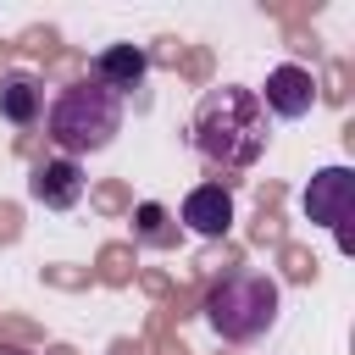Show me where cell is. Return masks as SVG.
I'll return each instance as SVG.
<instances>
[{
	"label": "cell",
	"instance_id": "cell-1",
	"mask_svg": "<svg viewBox=\"0 0 355 355\" xmlns=\"http://www.w3.org/2000/svg\"><path fill=\"white\" fill-rule=\"evenodd\" d=\"M189 139L194 150L211 161V166H227V172H244L266 155V105L255 100V89H239V83H222L211 89L200 105H194V122H189Z\"/></svg>",
	"mask_w": 355,
	"mask_h": 355
},
{
	"label": "cell",
	"instance_id": "cell-2",
	"mask_svg": "<svg viewBox=\"0 0 355 355\" xmlns=\"http://www.w3.org/2000/svg\"><path fill=\"white\" fill-rule=\"evenodd\" d=\"M44 133H50V144H55L67 161L94 155V150H105V144L122 133V100H116L105 83H94V78H72V83L50 100Z\"/></svg>",
	"mask_w": 355,
	"mask_h": 355
},
{
	"label": "cell",
	"instance_id": "cell-3",
	"mask_svg": "<svg viewBox=\"0 0 355 355\" xmlns=\"http://www.w3.org/2000/svg\"><path fill=\"white\" fill-rule=\"evenodd\" d=\"M277 311H283V288L266 272H222L205 294V322L227 344H255L261 333H272Z\"/></svg>",
	"mask_w": 355,
	"mask_h": 355
},
{
	"label": "cell",
	"instance_id": "cell-4",
	"mask_svg": "<svg viewBox=\"0 0 355 355\" xmlns=\"http://www.w3.org/2000/svg\"><path fill=\"white\" fill-rule=\"evenodd\" d=\"M305 216L311 222H322L327 233H338V244L349 250V205H355V172L349 166H322V172H311V183H305Z\"/></svg>",
	"mask_w": 355,
	"mask_h": 355
},
{
	"label": "cell",
	"instance_id": "cell-5",
	"mask_svg": "<svg viewBox=\"0 0 355 355\" xmlns=\"http://www.w3.org/2000/svg\"><path fill=\"white\" fill-rule=\"evenodd\" d=\"M255 100H261L272 116L300 122V116H311V105H316V78H311L305 67H272V72H266V89H255Z\"/></svg>",
	"mask_w": 355,
	"mask_h": 355
},
{
	"label": "cell",
	"instance_id": "cell-6",
	"mask_svg": "<svg viewBox=\"0 0 355 355\" xmlns=\"http://www.w3.org/2000/svg\"><path fill=\"white\" fill-rule=\"evenodd\" d=\"M28 200H33V205H44V211H72V205L83 200V166H78V161H67V155L39 161V166H33V178H28Z\"/></svg>",
	"mask_w": 355,
	"mask_h": 355
},
{
	"label": "cell",
	"instance_id": "cell-7",
	"mask_svg": "<svg viewBox=\"0 0 355 355\" xmlns=\"http://www.w3.org/2000/svg\"><path fill=\"white\" fill-rule=\"evenodd\" d=\"M178 222L189 233H200V239H222L233 227V194L222 183H194L183 194V205H178Z\"/></svg>",
	"mask_w": 355,
	"mask_h": 355
},
{
	"label": "cell",
	"instance_id": "cell-8",
	"mask_svg": "<svg viewBox=\"0 0 355 355\" xmlns=\"http://www.w3.org/2000/svg\"><path fill=\"white\" fill-rule=\"evenodd\" d=\"M144 72H150V55H144L139 44H105V50L94 55V67H89V78H94V83H105L116 100H122V94H133V89L144 83Z\"/></svg>",
	"mask_w": 355,
	"mask_h": 355
},
{
	"label": "cell",
	"instance_id": "cell-9",
	"mask_svg": "<svg viewBox=\"0 0 355 355\" xmlns=\"http://www.w3.org/2000/svg\"><path fill=\"white\" fill-rule=\"evenodd\" d=\"M39 116H44V83L33 72H6L0 78V122L33 128Z\"/></svg>",
	"mask_w": 355,
	"mask_h": 355
},
{
	"label": "cell",
	"instance_id": "cell-10",
	"mask_svg": "<svg viewBox=\"0 0 355 355\" xmlns=\"http://www.w3.org/2000/svg\"><path fill=\"white\" fill-rule=\"evenodd\" d=\"M133 239L150 244V250H166V244H178V216L166 205L144 200V205H133Z\"/></svg>",
	"mask_w": 355,
	"mask_h": 355
},
{
	"label": "cell",
	"instance_id": "cell-11",
	"mask_svg": "<svg viewBox=\"0 0 355 355\" xmlns=\"http://www.w3.org/2000/svg\"><path fill=\"white\" fill-rule=\"evenodd\" d=\"M0 355H28V349H11V344H0Z\"/></svg>",
	"mask_w": 355,
	"mask_h": 355
}]
</instances>
